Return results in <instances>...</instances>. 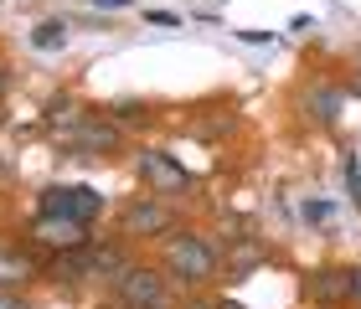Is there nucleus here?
Masks as SVG:
<instances>
[{
  "mask_svg": "<svg viewBox=\"0 0 361 309\" xmlns=\"http://www.w3.org/2000/svg\"><path fill=\"white\" fill-rule=\"evenodd\" d=\"M124 232L129 237H145V232H171V211L160 201H135L124 211Z\"/></svg>",
  "mask_w": 361,
  "mask_h": 309,
  "instance_id": "5",
  "label": "nucleus"
},
{
  "mask_svg": "<svg viewBox=\"0 0 361 309\" xmlns=\"http://www.w3.org/2000/svg\"><path fill=\"white\" fill-rule=\"evenodd\" d=\"M346 186H351V196H356V206H361V160H356V155L346 160Z\"/></svg>",
  "mask_w": 361,
  "mask_h": 309,
  "instance_id": "10",
  "label": "nucleus"
},
{
  "mask_svg": "<svg viewBox=\"0 0 361 309\" xmlns=\"http://www.w3.org/2000/svg\"><path fill=\"white\" fill-rule=\"evenodd\" d=\"M217 309H238V304H217Z\"/></svg>",
  "mask_w": 361,
  "mask_h": 309,
  "instance_id": "16",
  "label": "nucleus"
},
{
  "mask_svg": "<svg viewBox=\"0 0 361 309\" xmlns=\"http://www.w3.org/2000/svg\"><path fill=\"white\" fill-rule=\"evenodd\" d=\"M98 211H104V196H98L93 186H57L42 196V217L47 222H68V227H83L93 222Z\"/></svg>",
  "mask_w": 361,
  "mask_h": 309,
  "instance_id": "2",
  "label": "nucleus"
},
{
  "mask_svg": "<svg viewBox=\"0 0 361 309\" xmlns=\"http://www.w3.org/2000/svg\"><path fill=\"white\" fill-rule=\"evenodd\" d=\"M0 93H6V68H0Z\"/></svg>",
  "mask_w": 361,
  "mask_h": 309,
  "instance_id": "15",
  "label": "nucleus"
},
{
  "mask_svg": "<svg viewBox=\"0 0 361 309\" xmlns=\"http://www.w3.org/2000/svg\"><path fill=\"white\" fill-rule=\"evenodd\" d=\"M114 144H119V134H114L109 124H88L83 134H78V150H93V155H109Z\"/></svg>",
  "mask_w": 361,
  "mask_h": 309,
  "instance_id": "7",
  "label": "nucleus"
},
{
  "mask_svg": "<svg viewBox=\"0 0 361 309\" xmlns=\"http://www.w3.org/2000/svg\"><path fill=\"white\" fill-rule=\"evenodd\" d=\"M0 309H21V304H16V299H0Z\"/></svg>",
  "mask_w": 361,
  "mask_h": 309,
  "instance_id": "14",
  "label": "nucleus"
},
{
  "mask_svg": "<svg viewBox=\"0 0 361 309\" xmlns=\"http://www.w3.org/2000/svg\"><path fill=\"white\" fill-rule=\"evenodd\" d=\"M119 304H129V309H166V279L129 263L119 273Z\"/></svg>",
  "mask_w": 361,
  "mask_h": 309,
  "instance_id": "3",
  "label": "nucleus"
},
{
  "mask_svg": "<svg viewBox=\"0 0 361 309\" xmlns=\"http://www.w3.org/2000/svg\"><path fill=\"white\" fill-rule=\"evenodd\" d=\"M140 170L150 175V196H155V191H186L191 186V175L180 170L171 155H160V150H145L140 155Z\"/></svg>",
  "mask_w": 361,
  "mask_h": 309,
  "instance_id": "4",
  "label": "nucleus"
},
{
  "mask_svg": "<svg viewBox=\"0 0 361 309\" xmlns=\"http://www.w3.org/2000/svg\"><path fill=\"white\" fill-rule=\"evenodd\" d=\"M93 6H114V11H119V6H129V0H93Z\"/></svg>",
  "mask_w": 361,
  "mask_h": 309,
  "instance_id": "13",
  "label": "nucleus"
},
{
  "mask_svg": "<svg viewBox=\"0 0 361 309\" xmlns=\"http://www.w3.org/2000/svg\"><path fill=\"white\" fill-rule=\"evenodd\" d=\"M166 263H171L176 279L207 284L212 268H217V253H212V242L196 237V232H171V237H166Z\"/></svg>",
  "mask_w": 361,
  "mask_h": 309,
  "instance_id": "1",
  "label": "nucleus"
},
{
  "mask_svg": "<svg viewBox=\"0 0 361 309\" xmlns=\"http://www.w3.org/2000/svg\"><path fill=\"white\" fill-rule=\"evenodd\" d=\"M31 279V263L21 253H0V289H16V284H26Z\"/></svg>",
  "mask_w": 361,
  "mask_h": 309,
  "instance_id": "8",
  "label": "nucleus"
},
{
  "mask_svg": "<svg viewBox=\"0 0 361 309\" xmlns=\"http://www.w3.org/2000/svg\"><path fill=\"white\" fill-rule=\"evenodd\" d=\"M356 289V273H341V268H325L315 284H310V294L315 299H341V294H351Z\"/></svg>",
  "mask_w": 361,
  "mask_h": 309,
  "instance_id": "6",
  "label": "nucleus"
},
{
  "mask_svg": "<svg viewBox=\"0 0 361 309\" xmlns=\"http://www.w3.org/2000/svg\"><path fill=\"white\" fill-rule=\"evenodd\" d=\"M305 217L310 222H325V217H331V201H305Z\"/></svg>",
  "mask_w": 361,
  "mask_h": 309,
  "instance_id": "11",
  "label": "nucleus"
},
{
  "mask_svg": "<svg viewBox=\"0 0 361 309\" xmlns=\"http://www.w3.org/2000/svg\"><path fill=\"white\" fill-rule=\"evenodd\" d=\"M31 42H37L42 52H57V46H68V26H62V21H42Z\"/></svg>",
  "mask_w": 361,
  "mask_h": 309,
  "instance_id": "9",
  "label": "nucleus"
},
{
  "mask_svg": "<svg viewBox=\"0 0 361 309\" xmlns=\"http://www.w3.org/2000/svg\"><path fill=\"white\" fill-rule=\"evenodd\" d=\"M145 21H150V26H176L180 15H176V11H150V15H145Z\"/></svg>",
  "mask_w": 361,
  "mask_h": 309,
  "instance_id": "12",
  "label": "nucleus"
}]
</instances>
